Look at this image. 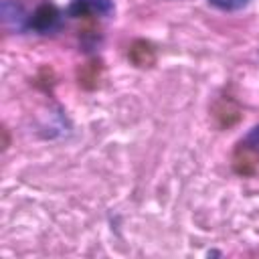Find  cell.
Listing matches in <instances>:
<instances>
[{
	"label": "cell",
	"mask_w": 259,
	"mask_h": 259,
	"mask_svg": "<svg viewBox=\"0 0 259 259\" xmlns=\"http://www.w3.org/2000/svg\"><path fill=\"white\" fill-rule=\"evenodd\" d=\"M99 71H101L99 63H87V65L83 67V71L79 73V83L85 85V87L97 85V81H99Z\"/></svg>",
	"instance_id": "obj_5"
},
{
	"label": "cell",
	"mask_w": 259,
	"mask_h": 259,
	"mask_svg": "<svg viewBox=\"0 0 259 259\" xmlns=\"http://www.w3.org/2000/svg\"><path fill=\"white\" fill-rule=\"evenodd\" d=\"M59 18H61V12L55 4L51 2H42L36 6V10L30 14L28 18V26L36 32H51L59 26Z\"/></svg>",
	"instance_id": "obj_1"
},
{
	"label": "cell",
	"mask_w": 259,
	"mask_h": 259,
	"mask_svg": "<svg viewBox=\"0 0 259 259\" xmlns=\"http://www.w3.org/2000/svg\"><path fill=\"white\" fill-rule=\"evenodd\" d=\"M130 59H132V63L136 67H150L156 61V53H154V49H152L150 42L136 40L132 45V49H130Z\"/></svg>",
	"instance_id": "obj_4"
},
{
	"label": "cell",
	"mask_w": 259,
	"mask_h": 259,
	"mask_svg": "<svg viewBox=\"0 0 259 259\" xmlns=\"http://www.w3.org/2000/svg\"><path fill=\"white\" fill-rule=\"evenodd\" d=\"M243 142H247L249 146H253L257 152H259V125H255V127H251V132L243 138Z\"/></svg>",
	"instance_id": "obj_7"
},
{
	"label": "cell",
	"mask_w": 259,
	"mask_h": 259,
	"mask_svg": "<svg viewBox=\"0 0 259 259\" xmlns=\"http://www.w3.org/2000/svg\"><path fill=\"white\" fill-rule=\"evenodd\" d=\"M115 4L113 0H73L67 8L69 16H109L113 14Z\"/></svg>",
	"instance_id": "obj_2"
},
{
	"label": "cell",
	"mask_w": 259,
	"mask_h": 259,
	"mask_svg": "<svg viewBox=\"0 0 259 259\" xmlns=\"http://www.w3.org/2000/svg\"><path fill=\"white\" fill-rule=\"evenodd\" d=\"M233 168H235V172H239L243 176L255 174V170L259 168V152L241 140L233 154Z\"/></svg>",
	"instance_id": "obj_3"
},
{
	"label": "cell",
	"mask_w": 259,
	"mask_h": 259,
	"mask_svg": "<svg viewBox=\"0 0 259 259\" xmlns=\"http://www.w3.org/2000/svg\"><path fill=\"white\" fill-rule=\"evenodd\" d=\"M210 2L223 10H239L249 4V0H210Z\"/></svg>",
	"instance_id": "obj_6"
}]
</instances>
